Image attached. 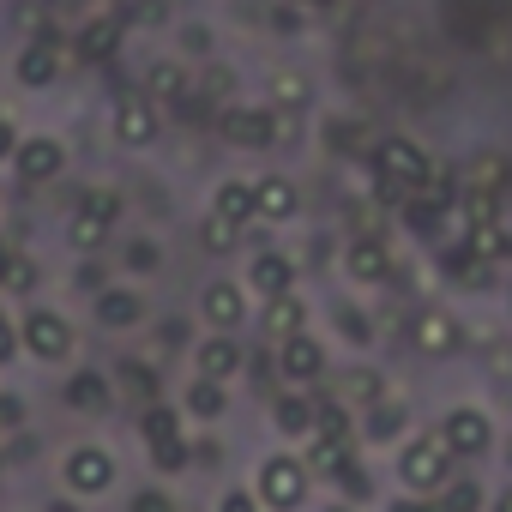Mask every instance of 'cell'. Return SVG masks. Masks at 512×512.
Returning a JSON list of instances; mask_svg holds the SVG:
<instances>
[{"label": "cell", "instance_id": "34", "mask_svg": "<svg viewBox=\"0 0 512 512\" xmlns=\"http://www.w3.org/2000/svg\"><path fill=\"white\" fill-rule=\"evenodd\" d=\"M338 488H344V494H350V500H368V494H374V476H368V470H362V464H356V458H350V464H344V470H338Z\"/></svg>", "mask_w": 512, "mask_h": 512}, {"label": "cell", "instance_id": "45", "mask_svg": "<svg viewBox=\"0 0 512 512\" xmlns=\"http://www.w3.org/2000/svg\"><path fill=\"white\" fill-rule=\"evenodd\" d=\"M13 151H19V133H13L7 115H0V157H13Z\"/></svg>", "mask_w": 512, "mask_h": 512}, {"label": "cell", "instance_id": "41", "mask_svg": "<svg viewBox=\"0 0 512 512\" xmlns=\"http://www.w3.org/2000/svg\"><path fill=\"white\" fill-rule=\"evenodd\" d=\"M392 512H446L434 494H404V500H392Z\"/></svg>", "mask_w": 512, "mask_h": 512}, {"label": "cell", "instance_id": "11", "mask_svg": "<svg viewBox=\"0 0 512 512\" xmlns=\"http://www.w3.org/2000/svg\"><path fill=\"white\" fill-rule=\"evenodd\" d=\"M440 446H446L452 458H476V452L488 446V416L470 410V404L446 410V416H440Z\"/></svg>", "mask_w": 512, "mask_h": 512}, {"label": "cell", "instance_id": "5", "mask_svg": "<svg viewBox=\"0 0 512 512\" xmlns=\"http://www.w3.org/2000/svg\"><path fill=\"white\" fill-rule=\"evenodd\" d=\"M139 434H145V446H151L157 470H181V464L193 458V446H187V434H181V410H169V404H157V398L145 404Z\"/></svg>", "mask_w": 512, "mask_h": 512}, {"label": "cell", "instance_id": "37", "mask_svg": "<svg viewBox=\"0 0 512 512\" xmlns=\"http://www.w3.org/2000/svg\"><path fill=\"white\" fill-rule=\"evenodd\" d=\"M7 290H13V296H31V290H37V266H31V260H19V266H13V278H7Z\"/></svg>", "mask_w": 512, "mask_h": 512}, {"label": "cell", "instance_id": "8", "mask_svg": "<svg viewBox=\"0 0 512 512\" xmlns=\"http://www.w3.org/2000/svg\"><path fill=\"white\" fill-rule=\"evenodd\" d=\"M278 133H284L278 109H223V139L241 151H272Z\"/></svg>", "mask_w": 512, "mask_h": 512}, {"label": "cell", "instance_id": "16", "mask_svg": "<svg viewBox=\"0 0 512 512\" xmlns=\"http://www.w3.org/2000/svg\"><path fill=\"white\" fill-rule=\"evenodd\" d=\"M121 37H127V13L109 7V13H97V19L79 31V55H85V61H109V55L121 49Z\"/></svg>", "mask_w": 512, "mask_h": 512}, {"label": "cell", "instance_id": "25", "mask_svg": "<svg viewBox=\"0 0 512 512\" xmlns=\"http://www.w3.org/2000/svg\"><path fill=\"white\" fill-rule=\"evenodd\" d=\"M109 398H115V386H109V374H97V368H85V374L67 380V404H73V410H109Z\"/></svg>", "mask_w": 512, "mask_h": 512}, {"label": "cell", "instance_id": "33", "mask_svg": "<svg viewBox=\"0 0 512 512\" xmlns=\"http://www.w3.org/2000/svg\"><path fill=\"white\" fill-rule=\"evenodd\" d=\"M332 320H338L344 344H356V350H368V344H374V326H368V314H356V308H338Z\"/></svg>", "mask_w": 512, "mask_h": 512}, {"label": "cell", "instance_id": "32", "mask_svg": "<svg viewBox=\"0 0 512 512\" xmlns=\"http://www.w3.org/2000/svg\"><path fill=\"white\" fill-rule=\"evenodd\" d=\"M79 211H91L97 223H115V217H121V193H115V187H85Z\"/></svg>", "mask_w": 512, "mask_h": 512}, {"label": "cell", "instance_id": "40", "mask_svg": "<svg viewBox=\"0 0 512 512\" xmlns=\"http://www.w3.org/2000/svg\"><path fill=\"white\" fill-rule=\"evenodd\" d=\"M133 512H175V500L157 494V488H145V494H133Z\"/></svg>", "mask_w": 512, "mask_h": 512}, {"label": "cell", "instance_id": "22", "mask_svg": "<svg viewBox=\"0 0 512 512\" xmlns=\"http://www.w3.org/2000/svg\"><path fill=\"white\" fill-rule=\"evenodd\" d=\"M350 446H356V440H338V434H308V458H302V464H308V476H332V482H338V470L356 458Z\"/></svg>", "mask_w": 512, "mask_h": 512}, {"label": "cell", "instance_id": "28", "mask_svg": "<svg viewBox=\"0 0 512 512\" xmlns=\"http://www.w3.org/2000/svg\"><path fill=\"white\" fill-rule=\"evenodd\" d=\"M404 422H410V410H404L398 398H392V404L380 398V404L368 410V440H374V446H386V440H398V434H404Z\"/></svg>", "mask_w": 512, "mask_h": 512}, {"label": "cell", "instance_id": "39", "mask_svg": "<svg viewBox=\"0 0 512 512\" xmlns=\"http://www.w3.org/2000/svg\"><path fill=\"white\" fill-rule=\"evenodd\" d=\"M217 512H266V506L253 500V494H241V488H229V494L217 500Z\"/></svg>", "mask_w": 512, "mask_h": 512}, {"label": "cell", "instance_id": "29", "mask_svg": "<svg viewBox=\"0 0 512 512\" xmlns=\"http://www.w3.org/2000/svg\"><path fill=\"white\" fill-rule=\"evenodd\" d=\"M67 241H73L79 253H91V247H103V241H109V223H97L91 211H73V223H67Z\"/></svg>", "mask_w": 512, "mask_h": 512}, {"label": "cell", "instance_id": "19", "mask_svg": "<svg viewBox=\"0 0 512 512\" xmlns=\"http://www.w3.org/2000/svg\"><path fill=\"white\" fill-rule=\"evenodd\" d=\"M55 73H61V49H55V37H37V43L19 49V85L43 91V85H55Z\"/></svg>", "mask_w": 512, "mask_h": 512}, {"label": "cell", "instance_id": "46", "mask_svg": "<svg viewBox=\"0 0 512 512\" xmlns=\"http://www.w3.org/2000/svg\"><path fill=\"white\" fill-rule=\"evenodd\" d=\"M302 13H332V7H344V0H296Z\"/></svg>", "mask_w": 512, "mask_h": 512}, {"label": "cell", "instance_id": "35", "mask_svg": "<svg viewBox=\"0 0 512 512\" xmlns=\"http://www.w3.org/2000/svg\"><path fill=\"white\" fill-rule=\"evenodd\" d=\"M272 97H278V103H302V97H308V79H302V73H278V79H272Z\"/></svg>", "mask_w": 512, "mask_h": 512}, {"label": "cell", "instance_id": "38", "mask_svg": "<svg viewBox=\"0 0 512 512\" xmlns=\"http://www.w3.org/2000/svg\"><path fill=\"white\" fill-rule=\"evenodd\" d=\"M13 356H19V326H13L7 314H0V368H7Z\"/></svg>", "mask_w": 512, "mask_h": 512}, {"label": "cell", "instance_id": "21", "mask_svg": "<svg viewBox=\"0 0 512 512\" xmlns=\"http://www.w3.org/2000/svg\"><path fill=\"white\" fill-rule=\"evenodd\" d=\"M97 320H103L109 332L139 326V320H145V296H139V290H97Z\"/></svg>", "mask_w": 512, "mask_h": 512}, {"label": "cell", "instance_id": "24", "mask_svg": "<svg viewBox=\"0 0 512 512\" xmlns=\"http://www.w3.org/2000/svg\"><path fill=\"white\" fill-rule=\"evenodd\" d=\"M410 338H416V350H428V356H452V350H458V326H452L446 314H416Z\"/></svg>", "mask_w": 512, "mask_h": 512}, {"label": "cell", "instance_id": "9", "mask_svg": "<svg viewBox=\"0 0 512 512\" xmlns=\"http://www.w3.org/2000/svg\"><path fill=\"white\" fill-rule=\"evenodd\" d=\"M151 139H157V103H151L145 91H121V97H115V145L145 151Z\"/></svg>", "mask_w": 512, "mask_h": 512}, {"label": "cell", "instance_id": "14", "mask_svg": "<svg viewBox=\"0 0 512 512\" xmlns=\"http://www.w3.org/2000/svg\"><path fill=\"white\" fill-rule=\"evenodd\" d=\"M278 374H284L290 386L320 380V374H326V350H320V338H308V332L284 338V344H278Z\"/></svg>", "mask_w": 512, "mask_h": 512}, {"label": "cell", "instance_id": "27", "mask_svg": "<svg viewBox=\"0 0 512 512\" xmlns=\"http://www.w3.org/2000/svg\"><path fill=\"white\" fill-rule=\"evenodd\" d=\"M229 410V392L217 386V380H193L187 386V416H199V422H217Z\"/></svg>", "mask_w": 512, "mask_h": 512}, {"label": "cell", "instance_id": "26", "mask_svg": "<svg viewBox=\"0 0 512 512\" xmlns=\"http://www.w3.org/2000/svg\"><path fill=\"white\" fill-rule=\"evenodd\" d=\"M272 422H278V434H296V440H308V434H314V398H302V392H284V398L272 404Z\"/></svg>", "mask_w": 512, "mask_h": 512}, {"label": "cell", "instance_id": "7", "mask_svg": "<svg viewBox=\"0 0 512 512\" xmlns=\"http://www.w3.org/2000/svg\"><path fill=\"white\" fill-rule=\"evenodd\" d=\"M13 169H19L25 187H49V181L67 169V145L49 139V133H31V139H19V151H13Z\"/></svg>", "mask_w": 512, "mask_h": 512}, {"label": "cell", "instance_id": "6", "mask_svg": "<svg viewBox=\"0 0 512 512\" xmlns=\"http://www.w3.org/2000/svg\"><path fill=\"white\" fill-rule=\"evenodd\" d=\"M73 320L67 314H49V308H31L25 326H19V350H31L37 362H67L73 356Z\"/></svg>", "mask_w": 512, "mask_h": 512}, {"label": "cell", "instance_id": "23", "mask_svg": "<svg viewBox=\"0 0 512 512\" xmlns=\"http://www.w3.org/2000/svg\"><path fill=\"white\" fill-rule=\"evenodd\" d=\"M145 97H151V103H187V97H193V85H187V67H175V61H157V67L145 73Z\"/></svg>", "mask_w": 512, "mask_h": 512}, {"label": "cell", "instance_id": "10", "mask_svg": "<svg viewBox=\"0 0 512 512\" xmlns=\"http://www.w3.org/2000/svg\"><path fill=\"white\" fill-rule=\"evenodd\" d=\"M199 314H205L211 332H241V320H247V284L211 278V284L199 290Z\"/></svg>", "mask_w": 512, "mask_h": 512}, {"label": "cell", "instance_id": "43", "mask_svg": "<svg viewBox=\"0 0 512 512\" xmlns=\"http://www.w3.org/2000/svg\"><path fill=\"white\" fill-rule=\"evenodd\" d=\"M344 386H350V398H374V386H380V380H374V374H350Z\"/></svg>", "mask_w": 512, "mask_h": 512}, {"label": "cell", "instance_id": "36", "mask_svg": "<svg viewBox=\"0 0 512 512\" xmlns=\"http://www.w3.org/2000/svg\"><path fill=\"white\" fill-rule=\"evenodd\" d=\"M446 512H476V488L470 482H446V500H440Z\"/></svg>", "mask_w": 512, "mask_h": 512}, {"label": "cell", "instance_id": "15", "mask_svg": "<svg viewBox=\"0 0 512 512\" xmlns=\"http://www.w3.org/2000/svg\"><path fill=\"white\" fill-rule=\"evenodd\" d=\"M253 211H260L266 223H290V217L302 211L296 181H290V175H260V181H253Z\"/></svg>", "mask_w": 512, "mask_h": 512}, {"label": "cell", "instance_id": "30", "mask_svg": "<svg viewBox=\"0 0 512 512\" xmlns=\"http://www.w3.org/2000/svg\"><path fill=\"white\" fill-rule=\"evenodd\" d=\"M199 241H205V253H235V247H241V229L205 211V223H199Z\"/></svg>", "mask_w": 512, "mask_h": 512}, {"label": "cell", "instance_id": "13", "mask_svg": "<svg viewBox=\"0 0 512 512\" xmlns=\"http://www.w3.org/2000/svg\"><path fill=\"white\" fill-rule=\"evenodd\" d=\"M241 362H247V350H241V338H229V332H217V338H205L199 350H193V374L199 380H235L241 374Z\"/></svg>", "mask_w": 512, "mask_h": 512}, {"label": "cell", "instance_id": "18", "mask_svg": "<svg viewBox=\"0 0 512 512\" xmlns=\"http://www.w3.org/2000/svg\"><path fill=\"white\" fill-rule=\"evenodd\" d=\"M211 217H223V223H235V229H247L253 217V181H241V175H229V181H217V193H211Z\"/></svg>", "mask_w": 512, "mask_h": 512}, {"label": "cell", "instance_id": "31", "mask_svg": "<svg viewBox=\"0 0 512 512\" xmlns=\"http://www.w3.org/2000/svg\"><path fill=\"white\" fill-rule=\"evenodd\" d=\"M326 139H332V151L356 157V151H362V139H368V127H362L356 115H344V121H332V127H326Z\"/></svg>", "mask_w": 512, "mask_h": 512}, {"label": "cell", "instance_id": "2", "mask_svg": "<svg viewBox=\"0 0 512 512\" xmlns=\"http://www.w3.org/2000/svg\"><path fill=\"white\" fill-rule=\"evenodd\" d=\"M308 488H314V476H308V464L296 452H272V458H260V470H253V500L266 512H296L308 500Z\"/></svg>", "mask_w": 512, "mask_h": 512}, {"label": "cell", "instance_id": "3", "mask_svg": "<svg viewBox=\"0 0 512 512\" xmlns=\"http://www.w3.org/2000/svg\"><path fill=\"white\" fill-rule=\"evenodd\" d=\"M398 482L410 494H440L452 482V452L440 446V434H416L398 446Z\"/></svg>", "mask_w": 512, "mask_h": 512}, {"label": "cell", "instance_id": "17", "mask_svg": "<svg viewBox=\"0 0 512 512\" xmlns=\"http://www.w3.org/2000/svg\"><path fill=\"white\" fill-rule=\"evenodd\" d=\"M247 290H260L266 302H272V296H290V290H296V266L284 260V253H253V266H247Z\"/></svg>", "mask_w": 512, "mask_h": 512}, {"label": "cell", "instance_id": "4", "mask_svg": "<svg viewBox=\"0 0 512 512\" xmlns=\"http://www.w3.org/2000/svg\"><path fill=\"white\" fill-rule=\"evenodd\" d=\"M61 482H67V494H79V500L109 494V488H115V452H109V446H97V440L73 446V452L61 458Z\"/></svg>", "mask_w": 512, "mask_h": 512}, {"label": "cell", "instance_id": "48", "mask_svg": "<svg viewBox=\"0 0 512 512\" xmlns=\"http://www.w3.org/2000/svg\"><path fill=\"white\" fill-rule=\"evenodd\" d=\"M500 512H512V500H506V506H500Z\"/></svg>", "mask_w": 512, "mask_h": 512}, {"label": "cell", "instance_id": "44", "mask_svg": "<svg viewBox=\"0 0 512 512\" xmlns=\"http://www.w3.org/2000/svg\"><path fill=\"white\" fill-rule=\"evenodd\" d=\"M13 266H19V253H13V241H0V290H7V278H13Z\"/></svg>", "mask_w": 512, "mask_h": 512}, {"label": "cell", "instance_id": "12", "mask_svg": "<svg viewBox=\"0 0 512 512\" xmlns=\"http://www.w3.org/2000/svg\"><path fill=\"white\" fill-rule=\"evenodd\" d=\"M344 272H350V284H386L392 278V247H386V235H356L344 247Z\"/></svg>", "mask_w": 512, "mask_h": 512}, {"label": "cell", "instance_id": "1", "mask_svg": "<svg viewBox=\"0 0 512 512\" xmlns=\"http://www.w3.org/2000/svg\"><path fill=\"white\" fill-rule=\"evenodd\" d=\"M428 175H434V169H428V157H422L416 139H404V133L374 139V193H380L386 205H404L410 193H422Z\"/></svg>", "mask_w": 512, "mask_h": 512}, {"label": "cell", "instance_id": "20", "mask_svg": "<svg viewBox=\"0 0 512 512\" xmlns=\"http://www.w3.org/2000/svg\"><path fill=\"white\" fill-rule=\"evenodd\" d=\"M302 326H308V302H302L296 290H290V296H272V302H266V314H260V332H266L272 344L296 338Z\"/></svg>", "mask_w": 512, "mask_h": 512}, {"label": "cell", "instance_id": "47", "mask_svg": "<svg viewBox=\"0 0 512 512\" xmlns=\"http://www.w3.org/2000/svg\"><path fill=\"white\" fill-rule=\"evenodd\" d=\"M326 512H356V506H338V500H332V506H326Z\"/></svg>", "mask_w": 512, "mask_h": 512}, {"label": "cell", "instance_id": "42", "mask_svg": "<svg viewBox=\"0 0 512 512\" xmlns=\"http://www.w3.org/2000/svg\"><path fill=\"white\" fill-rule=\"evenodd\" d=\"M127 266H133V272H151V266H157V247H151V241H139V247L127 253Z\"/></svg>", "mask_w": 512, "mask_h": 512}]
</instances>
